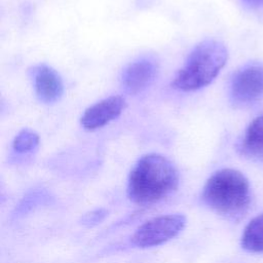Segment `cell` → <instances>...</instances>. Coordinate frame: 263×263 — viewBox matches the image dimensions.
Instances as JSON below:
<instances>
[{
  "label": "cell",
  "mask_w": 263,
  "mask_h": 263,
  "mask_svg": "<svg viewBox=\"0 0 263 263\" xmlns=\"http://www.w3.org/2000/svg\"><path fill=\"white\" fill-rule=\"evenodd\" d=\"M107 214H108V212L105 209H98V210L91 211L82 216L81 223L86 227L96 226L106 218Z\"/></svg>",
  "instance_id": "7c38bea8"
},
{
  "label": "cell",
  "mask_w": 263,
  "mask_h": 263,
  "mask_svg": "<svg viewBox=\"0 0 263 263\" xmlns=\"http://www.w3.org/2000/svg\"><path fill=\"white\" fill-rule=\"evenodd\" d=\"M179 184V173L163 155L142 156L130 171L127 183L129 199L141 205L158 202L173 193Z\"/></svg>",
  "instance_id": "6da1fadb"
},
{
  "label": "cell",
  "mask_w": 263,
  "mask_h": 263,
  "mask_svg": "<svg viewBox=\"0 0 263 263\" xmlns=\"http://www.w3.org/2000/svg\"><path fill=\"white\" fill-rule=\"evenodd\" d=\"M246 5L252 8H261L263 7V0H242Z\"/></svg>",
  "instance_id": "4fadbf2b"
},
{
  "label": "cell",
  "mask_w": 263,
  "mask_h": 263,
  "mask_svg": "<svg viewBox=\"0 0 263 263\" xmlns=\"http://www.w3.org/2000/svg\"><path fill=\"white\" fill-rule=\"evenodd\" d=\"M185 225L186 217L182 214L158 216L139 226L130 240L139 248L156 247L176 237Z\"/></svg>",
  "instance_id": "277c9868"
},
{
  "label": "cell",
  "mask_w": 263,
  "mask_h": 263,
  "mask_svg": "<svg viewBox=\"0 0 263 263\" xmlns=\"http://www.w3.org/2000/svg\"><path fill=\"white\" fill-rule=\"evenodd\" d=\"M201 199L217 214L228 219H239L248 212L251 203L249 181L237 170H219L208 179Z\"/></svg>",
  "instance_id": "7a4b0ae2"
},
{
  "label": "cell",
  "mask_w": 263,
  "mask_h": 263,
  "mask_svg": "<svg viewBox=\"0 0 263 263\" xmlns=\"http://www.w3.org/2000/svg\"><path fill=\"white\" fill-rule=\"evenodd\" d=\"M230 98L236 105H246L263 98V66L248 65L238 70L230 83Z\"/></svg>",
  "instance_id": "5b68a950"
},
{
  "label": "cell",
  "mask_w": 263,
  "mask_h": 263,
  "mask_svg": "<svg viewBox=\"0 0 263 263\" xmlns=\"http://www.w3.org/2000/svg\"><path fill=\"white\" fill-rule=\"evenodd\" d=\"M240 242L242 249L250 253H263V213L247 224Z\"/></svg>",
  "instance_id": "30bf717a"
},
{
  "label": "cell",
  "mask_w": 263,
  "mask_h": 263,
  "mask_svg": "<svg viewBox=\"0 0 263 263\" xmlns=\"http://www.w3.org/2000/svg\"><path fill=\"white\" fill-rule=\"evenodd\" d=\"M33 81L36 96L42 103H54L63 96L64 84L60 74L45 64L33 69Z\"/></svg>",
  "instance_id": "ba28073f"
},
{
  "label": "cell",
  "mask_w": 263,
  "mask_h": 263,
  "mask_svg": "<svg viewBox=\"0 0 263 263\" xmlns=\"http://www.w3.org/2000/svg\"><path fill=\"white\" fill-rule=\"evenodd\" d=\"M39 144V136L32 129H22L13 139L12 148L16 153H28L33 151Z\"/></svg>",
  "instance_id": "8fae6325"
},
{
  "label": "cell",
  "mask_w": 263,
  "mask_h": 263,
  "mask_svg": "<svg viewBox=\"0 0 263 263\" xmlns=\"http://www.w3.org/2000/svg\"><path fill=\"white\" fill-rule=\"evenodd\" d=\"M228 59L226 46L216 39H204L190 51L172 81V87L189 92L211 84Z\"/></svg>",
  "instance_id": "3957f363"
},
{
  "label": "cell",
  "mask_w": 263,
  "mask_h": 263,
  "mask_svg": "<svg viewBox=\"0 0 263 263\" xmlns=\"http://www.w3.org/2000/svg\"><path fill=\"white\" fill-rule=\"evenodd\" d=\"M125 100L120 96H110L89 106L80 117L81 126L92 132L109 124L124 111Z\"/></svg>",
  "instance_id": "52a82bcc"
},
{
  "label": "cell",
  "mask_w": 263,
  "mask_h": 263,
  "mask_svg": "<svg viewBox=\"0 0 263 263\" xmlns=\"http://www.w3.org/2000/svg\"><path fill=\"white\" fill-rule=\"evenodd\" d=\"M239 150L249 158L263 160V115L255 118L249 124L240 142Z\"/></svg>",
  "instance_id": "9c48e42d"
},
{
  "label": "cell",
  "mask_w": 263,
  "mask_h": 263,
  "mask_svg": "<svg viewBox=\"0 0 263 263\" xmlns=\"http://www.w3.org/2000/svg\"><path fill=\"white\" fill-rule=\"evenodd\" d=\"M158 69V63L154 58H139L124 68L121 75L122 88L129 95L143 92L155 80Z\"/></svg>",
  "instance_id": "8992f818"
}]
</instances>
